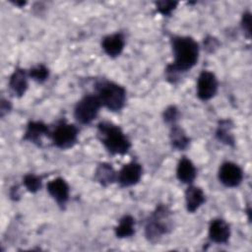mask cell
Instances as JSON below:
<instances>
[{
	"label": "cell",
	"mask_w": 252,
	"mask_h": 252,
	"mask_svg": "<svg viewBox=\"0 0 252 252\" xmlns=\"http://www.w3.org/2000/svg\"><path fill=\"white\" fill-rule=\"evenodd\" d=\"M174 60L167 66L165 73L168 79H175L180 74L192 69L199 58V44L191 36L174 35L171 37Z\"/></svg>",
	"instance_id": "obj_1"
},
{
	"label": "cell",
	"mask_w": 252,
	"mask_h": 252,
	"mask_svg": "<svg viewBox=\"0 0 252 252\" xmlns=\"http://www.w3.org/2000/svg\"><path fill=\"white\" fill-rule=\"evenodd\" d=\"M97 136L104 148L112 155H125L131 147L122 129L109 121H101L97 124Z\"/></svg>",
	"instance_id": "obj_2"
},
{
	"label": "cell",
	"mask_w": 252,
	"mask_h": 252,
	"mask_svg": "<svg viewBox=\"0 0 252 252\" xmlns=\"http://www.w3.org/2000/svg\"><path fill=\"white\" fill-rule=\"evenodd\" d=\"M96 96L101 102V105L105 106L111 111H119L123 108L126 102V90L108 80H100L95 84Z\"/></svg>",
	"instance_id": "obj_3"
},
{
	"label": "cell",
	"mask_w": 252,
	"mask_h": 252,
	"mask_svg": "<svg viewBox=\"0 0 252 252\" xmlns=\"http://www.w3.org/2000/svg\"><path fill=\"white\" fill-rule=\"evenodd\" d=\"M170 214L171 212L166 206L159 205L151 215L145 226V235L150 242L156 243L169 232L171 229Z\"/></svg>",
	"instance_id": "obj_4"
},
{
	"label": "cell",
	"mask_w": 252,
	"mask_h": 252,
	"mask_svg": "<svg viewBox=\"0 0 252 252\" xmlns=\"http://www.w3.org/2000/svg\"><path fill=\"white\" fill-rule=\"evenodd\" d=\"M101 102L95 94H88L82 97L75 106L74 116L81 124L91 123L98 114Z\"/></svg>",
	"instance_id": "obj_5"
},
{
	"label": "cell",
	"mask_w": 252,
	"mask_h": 252,
	"mask_svg": "<svg viewBox=\"0 0 252 252\" xmlns=\"http://www.w3.org/2000/svg\"><path fill=\"white\" fill-rule=\"evenodd\" d=\"M78 133V128L75 125L61 121L49 133V137L55 147L65 150L77 143Z\"/></svg>",
	"instance_id": "obj_6"
},
{
	"label": "cell",
	"mask_w": 252,
	"mask_h": 252,
	"mask_svg": "<svg viewBox=\"0 0 252 252\" xmlns=\"http://www.w3.org/2000/svg\"><path fill=\"white\" fill-rule=\"evenodd\" d=\"M219 82L213 72L204 70L200 73L197 81V95L201 100H209L218 92Z\"/></svg>",
	"instance_id": "obj_7"
},
{
	"label": "cell",
	"mask_w": 252,
	"mask_h": 252,
	"mask_svg": "<svg viewBox=\"0 0 252 252\" xmlns=\"http://www.w3.org/2000/svg\"><path fill=\"white\" fill-rule=\"evenodd\" d=\"M243 179V171L232 161L223 162L219 169V180L226 187H236Z\"/></svg>",
	"instance_id": "obj_8"
},
{
	"label": "cell",
	"mask_w": 252,
	"mask_h": 252,
	"mask_svg": "<svg viewBox=\"0 0 252 252\" xmlns=\"http://www.w3.org/2000/svg\"><path fill=\"white\" fill-rule=\"evenodd\" d=\"M143 173L142 165L136 161H130L124 164L117 173V181L122 187H128L137 184Z\"/></svg>",
	"instance_id": "obj_9"
},
{
	"label": "cell",
	"mask_w": 252,
	"mask_h": 252,
	"mask_svg": "<svg viewBox=\"0 0 252 252\" xmlns=\"http://www.w3.org/2000/svg\"><path fill=\"white\" fill-rule=\"evenodd\" d=\"M47 192L62 209L69 200L70 188L68 183L61 177L50 180L46 185Z\"/></svg>",
	"instance_id": "obj_10"
},
{
	"label": "cell",
	"mask_w": 252,
	"mask_h": 252,
	"mask_svg": "<svg viewBox=\"0 0 252 252\" xmlns=\"http://www.w3.org/2000/svg\"><path fill=\"white\" fill-rule=\"evenodd\" d=\"M230 237V227L222 219H214L209 225V238L218 244H224Z\"/></svg>",
	"instance_id": "obj_11"
},
{
	"label": "cell",
	"mask_w": 252,
	"mask_h": 252,
	"mask_svg": "<svg viewBox=\"0 0 252 252\" xmlns=\"http://www.w3.org/2000/svg\"><path fill=\"white\" fill-rule=\"evenodd\" d=\"M29 73L22 69L16 68L9 80V90L11 94L17 97H21L28 90Z\"/></svg>",
	"instance_id": "obj_12"
},
{
	"label": "cell",
	"mask_w": 252,
	"mask_h": 252,
	"mask_svg": "<svg viewBox=\"0 0 252 252\" xmlns=\"http://www.w3.org/2000/svg\"><path fill=\"white\" fill-rule=\"evenodd\" d=\"M125 39L122 33L116 32L108 34L102 38L101 46L104 52L110 57H117L124 49Z\"/></svg>",
	"instance_id": "obj_13"
},
{
	"label": "cell",
	"mask_w": 252,
	"mask_h": 252,
	"mask_svg": "<svg viewBox=\"0 0 252 252\" xmlns=\"http://www.w3.org/2000/svg\"><path fill=\"white\" fill-rule=\"evenodd\" d=\"M48 134L49 130L46 124L41 121H30L25 131L24 140L36 145H40L41 138L43 136H47Z\"/></svg>",
	"instance_id": "obj_14"
},
{
	"label": "cell",
	"mask_w": 252,
	"mask_h": 252,
	"mask_svg": "<svg viewBox=\"0 0 252 252\" xmlns=\"http://www.w3.org/2000/svg\"><path fill=\"white\" fill-rule=\"evenodd\" d=\"M206 201L205 194L200 187L190 185L185 191V204L189 213L196 212Z\"/></svg>",
	"instance_id": "obj_15"
},
{
	"label": "cell",
	"mask_w": 252,
	"mask_h": 252,
	"mask_svg": "<svg viewBox=\"0 0 252 252\" xmlns=\"http://www.w3.org/2000/svg\"><path fill=\"white\" fill-rule=\"evenodd\" d=\"M196 175H197V169L193 164V162L189 158L183 157L179 160L176 168V176L178 180L182 183L190 184L194 181V179L196 178Z\"/></svg>",
	"instance_id": "obj_16"
},
{
	"label": "cell",
	"mask_w": 252,
	"mask_h": 252,
	"mask_svg": "<svg viewBox=\"0 0 252 252\" xmlns=\"http://www.w3.org/2000/svg\"><path fill=\"white\" fill-rule=\"evenodd\" d=\"M94 179L102 186H108L117 180V173L107 162H102L98 164L94 172Z\"/></svg>",
	"instance_id": "obj_17"
},
{
	"label": "cell",
	"mask_w": 252,
	"mask_h": 252,
	"mask_svg": "<svg viewBox=\"0 0 252 252\" xmlns=\"http://www.w3.org/2000/svg\"><path fill=\"white\" fill-rule=\"evenodd\" d=\"M169 138H170V143L172 148L179 151L185 150L190 143V139L186 135L185 131L181 127L177 126L176 124L172 125Z\"/></svg>",
	"instance_id": "obj_18"
},
{
	"label": "cell",
	"mask_w": 252,
	"mask_h": 252,
	"mask_svg": "<svg viewBox=\"0 0 252 252\" xmlns=\"http://www.w3.org/2000/svg\"><path fill=\"white\" fill-rule=\"evenodd\" d=\"M115 235L118 238L130 237L135 233V220L130 215L123 216L115 226Z\"/></svg>",
	"instance_id": "obj_19"
},
{
	"label": "cell",
	"mask_w": 252,
	"mask_h": 252,
	"mask_svg": "<svg viewBox=\"0 0 252 252\" xmlns=\"http://www.w3.org/2000/svg\"><path fill=\"white\" fill-rule=\"evenodd\" d=\"M232 125L230 124L229 120H222L220 122L218 129L216 131L217 138L223 144H226L228 146H233L234 144V138L231 133Z\"/></svg>",
	"instance_id": "obj_20"
},
{
	"label": "cell",
	"mask_w": 252,
	"mask_h": 252,
	"mask_svg": "<svg viewBox=\"0 0 252 252\" xmlns=\"http://www.w3.org/2000/svg\"><path fill=\"white\" fill-rule=\"evenodd\" d=\"M29 77L37 83H43L47 80L49 76L48 68L43 64H37L28 71Z\"/></svg>",
	"instance_id": "obj_21"
},
{
	"label": "cell",
	"mask_w": 252,
	"mask_h": 252,
	"mask_svg": "<svg viewBox=\"0 0 252 252\" xmlns=\"http://www.w3.org/2000/svg\"><path fill=\"white\" fill-rule=\"evenodd\" d=\"M23 183L28 191H30L32 193H35L36 191H38L41 188L42 178L38 175L29 173L24 176Z\"/></svg>",
	"instance_id": "obj_22"
},
{
	"label": "cell",
	"mask_w": 252,
	"mask_h": 252,
	"mask_svg": "<svg viewBox=\"0 0 252 252\" xmlns=\"http://www.w3.org/2000/svg\"><path fill=\"white\" fill-rule=\"evenodd\" d=\"M178 2L175 1H158L156 2L157 10L163 16H169L176 8Z\"/></svg>",
	"instance_id": "obj_23"
},
{
	"label": "cell",
	"mask_w": 252,
	"mask_h": 252,
	"mask_svg": "<svg viewBox=\"0 0 252 252\" xmlns=\"http://www.w3.org/2000/svg\"><path fill=\"white\" fill-rule=\"evenodd\" d=\"M178 118V109L174 105L168 106L163 111V119L167 124L174 125Z\"/></svg>",
	"instance_id": "obj_24"
},
{
	"label": "cell",
	"mask_w": 252,
	"mask_h": 252,
	"mask_svg": "<svg viewBox=\"0 0 252 252\" xmlns=\"http://www.w3.org/2000/svg\"><path fill=\"white\" fill-rule=\"evenodd\" d=\"M241 28H242L245 35L248 38H250V34H251V14L248 11L244 12L243 15H242Z\"/></svg>",
	"instance_id": "obj_25"
},
{
	"label": "cell",
	"mask_w": 252,
	"mask_h": 252,
	"mask_svg": "<svg viewBox=\"0 0 252 252\" xmlns=\"http://www.w3.org/2000/svg\"><path fill=\"white\" fill-rule=\"evenodd\" d=\"M219 41L217 38L213 37V36H208L206 37V39L204 40V46L205 48L209 51V52H214L218 46H219Z\"/></svg>",
	"instance_id": "obj_26"
},
{
	"label": "cell",
	"mask_w": 252,
	"mask_h": 252,
	"mask_svg": "<svg viewBox=\"0 0 252 252\" xmlns=\"http://www.w3.org/2000/svg\"><path fill=\"white\" fill-rule=\"evenodd\" d=\"M11 109V104L10 101L2 98L1 100V105H0V112H1V116L3 117L5 115V113H7L9 110Z\"/></svg>",
	"instance_id": "obj_27"
}]
</instances>
